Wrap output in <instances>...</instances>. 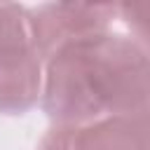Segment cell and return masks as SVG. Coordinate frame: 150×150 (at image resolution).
Listing matches in <instances>:
<instances>
[{
	"label": "cell",
	"mask_w": 150,
	"mask_h": 150,
	"mask_svg": "<svg viewBox=\"0 0 150 150\" xmlns=\"http://www.w3.org/2000/svg\"><path fill=\"white\" fill-rule=\"evenodd\" d=\"M148 5H117V19L127 23L131 30L129 38H134L138 45L148 47Z\"/></svg>",
	"instance_id": "5b68a950"
},
{
	"label": "cell",
	"mask_w": 150,
	"mask_h": 150,
	"mask_svg": "<svg viewBox=\"0 0 150 150\" xmlns=\"http://www.w3.org/2000/svg\"><path fill=\"white\" fill-rule=\"evenodd\" d=\"M148 47L122 33H96L42 61L40 103L54 127L148 110Z\"/></svg>",
	"instance_id": "6da1fadb"
},
{
	"label": "cell",
	"mask_w": 150,
	"mask_h": 150,
	"mask_svg": "<svg viewBox=\"0 0 150 150\" xmlns=\"http://www.w3.org/2000/svg\"><path fill=\"white\" fill-rule=\"evenodd\" d=\"M42 61L33 47L0 52V115H23L40 101Z\"/></svg>",
	"instance_id": "277c9868"
},
{
	"label": "cell",
	"mask_w": 150,
	"mask_h": 150,
	"mask_svg": "<svg viewBox=\"0 0 150 150\" xmlns=\"http://www.w3.org/2000/svg\"><path fill=\"white\" fill-rule=\"evenodd\" d=\"M117 19V5L84 2H49L28 9L30 47L40 61L49 59L68 42L105 33Z\"/></svg>",
	"instance_id": "7a4b0ae2"
},
{
	"label": "cell",
	"mask_w": 150,
	"mask_h": 150,
	"mask_svg": "<svg viewBox=\"0 0 150 150\" xmlns=\"http://www.w3.org/2000/svg\"><path fill=\"white\" fill-rule=\"evenodd\" d=\"M68 150H148V110L66 127Z\"/></svg>",
	"instance_id": "3957f363"
}]
</instances>
